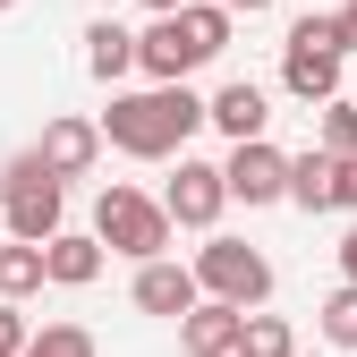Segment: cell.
Masks as SVG:
<instances>
[{"instance_id":"obj_1","label":"cell","mask_w":357,"mask_h":357,"mask_svg":"<svg viewBox=\"0 0 357 357\" xmlns=\"http://www.w3.org/2000/svg\"><path fill=\"white\" fill-rule=\"evenodd\" d=\"M196 128H213V102L196 94V85H137V94L111 85V111H102L111 153H128V162H178Z\"/></svg>"},{"instance_id":"obj_2","label":"cell","mask_w":357,"mask_h":357,"mask_svg":"<svg viewBox=\"0 0 357 357\" xmlns=\"http://www.w3.org/2000/svg\"><path fill=\"white\" fill-rule=\"evenodd\" d=\"M221 52H230V9L221 0H188V9H170L137 34V68L145 85H188L196 68H213Z\"/></svg>"},{"instance_id":"obj_3","label":"cell","mask_w":357,"mask_h":357,"mask_svg":"<svg viewBox=\"0 0 357 357\" xmlns=\"http://www.w3.org/2000/svg\"><path fill=\"white\" fill-rule=\"evenodd\" d=\"M0 230H9V238H34V247L68 230V178L43 162L34 145L0 162Z\"/></svg>"},{"instance_id":"obj_4","label":"cell","mask_w":357,"mask_h":357,"mask_svg":"<svg viewBox=\"0 0 357 357\" xmlns=\"http://www.w3.org/2000/svg\"><path fill=\"white\" fill-rule=\"evenodd\" d=\"M94 238H102L111 255H128V264H153V255H170L178 221H170L162 196H145V188H128V178H111V188L94 196Z\"/></svg>"},{"instance_id":"obj_5","label":"cell","mask_w":357,"mask_h":357,"mask_svg":"<svg viewBox=\"0 0 357 357\" xmlns=\"http://www.w3.org/2000/svg\"><path fill=\"white\" fill-rule=\"evenodd\" d=\"M340 77H349V43H340V9H315V17H298L289 43H281V85L315 111L340 94Z\"/></svg>"},{"instance_id":"obj_6","label":"cell","mask_w":357,"mask_h":357,"mask_svg":"<svg viewBox=\"0 0 357 357\" xmlns=\"http://www.w3.org/2000/svg\"><path fill=\"white\" fill-rule=\"evenodd\" d=\"M196 281H204V298L264 306V298H273V255H264V247H247V238L204 230V247H196Z\"/></svg>"},{"instance_id":"obj_7","label":"cell","mask_w":357,"mask_h":357,"mask_svg":"<svg viewBox=\"0 0 357 357\" xmlns=\"http://www.w3.org/2000/svg\"><path fill=\"white\" fill-rule=\"evenodd\" d=\"M162 204L178 230H221V213H230V170L221 162H196V153H178V170L162 178Z\"/></svg>"},{"instance_id":"obj_8","label":"cell","mask_w":357,"mask_h":357,"mask_svg":"<svg viewBox=\"0 0 357 357\" xmlns=\"http://www.w3.org/2000/svg\"><path fill=\"white\" fill-rule=\"evenodd\" d=\"M221 170H230V204H289V153L273 137H238Z\"/></svg>"},{"instance_id":"obj_9","label":"cell","mask_w":357,"mask_h":357,"mask_svg":"<svg viewBox=\"0 0 357 357\" xmlns=\"http://www.w3.org/2000/svg\"><path fill=\"white\" fill-rule=\"evenodd\" d=\"M128 298H137V315H162V324H178V315H188V306L204 298V281H196V264H178V255H153V264H137Z\"/></svg>"},{"instance_id":"obj_10","label":"cell","mask_w":357,"mask_h":357,"mask_svg":"<svg viewBox=\"0 0 357 357\" xmlns=\"http://www.w3.org/2000/svg\"><path fill=\"white\" fill-rule=\"evenodd\" d=\"M102 119H77V111H60V119H43V137H34V153L52 162L60 178H94V162H102Z\"/></svg>"},{"instance_id":"obj_11","label":"cell","mask_w":357,"mask_h":357,"mask_svg":"<svg viewBox=\"0 0 357 357\" xmlns=\"http://www.w3.org/2000/svg\"><path fill=\"white\" fill-rule=\"evenodd\" d=\"M238 332H247V306H230V298H196L178 315V349L188 357H238Z\"/></svg>"},{"instance_id":"obj_12","label":"cell","mask_w":357,"mask_h":357,"mask_svg":"<svg viewBox=\"0 0 357 357\" xmlns=\"http://www.w3.org/2000/svg\"><path fill=\"white\" fill-rule=\"evenodd\" d=\"M43 264H52V289H94L102 264H111V247L94 230H60V238H43Z\"/></svg>"},{"instance_id":"obj_13","label":"cell","mask_w":357,"mask_h":357,"mask_svg":"<svg viewBox=\"0 0 357 357\" xmlns=\"http://www.w3.org/2000/svg\"><path fill=\"white\" fill-rule=\"evenodd\" d=\"M289 204L298 213H340V153H324V145L289 153Z\"/></svg>"},{"instance_id":"obj_14","label":"cell","mask_w":357,"mask_h":357,"mask_svg":"<svg viewBox=\"0 0 357 357\" xmlns=\"http://www.w3.org/2000/svg\"><path fill=\"white\" fill-rule=\"evenodd\" d=\"M213 128H221V137H264V128H273V94H264V85L255 77H230V85H221V94H213Z\"/></svg>"},{"instance_id":"obj_15","label":"cell","mask_w":357,"mask_h":357,"mask_svg":"<svg viewBox=\"0 0 357 357\" xmlns=\"http://www.w3.org/2000/svg\"><path fill=\"white\" fill-rule=\"evenodd\" d=\"M85 77H94V85L137 77V26H119V17H94V26H85Z\"/></svg>"},{"instance_id":"obj_16","label":"cell","mask_w":357,"mask_h":357,"mask_svg":"<svg viewBox=\"0 0 357 357\" xmlns=\"http://www.w3.org/2000/svg\"><path fill=\"white\" fill-rule=\"evenodd\" d=\"M34 289H52V264H43V247L0 230V298H17V306H26Z\"/></svg>"},{"instance_id":"obj_17","label":"cell","mask_w":357,"mask_h":357,"mask_svg":"<svg viewBox=\"0 0 357 357\" xmlns=\"http://www.w3.org/2000/svg\"><path fill=\"white\" fill-rule=\"evenodd\" d=\"M238 357H298V332L281 315H264V306H247V332H238Z\"/></svg>"},{"instance_id":"obj_18","label":"cell","mask_w":357,"mask_h":357,"mask_svg":"<svg viewBox=\"0 0 357 357\" xmlns=\"http://www.w3.org/2000/svg\"><path fill=\"white\" fill-rule=\"evenodd\" d=\"M315 145H324V153H357V94L315 102Z\"/></svg>"},{"instance_id":"obj_19","label":"cell","mask_w":357,"mask_h":357,"mask_svg":"<svg viewBox=\"0 0 357 357\" xmlns=\"http://www.w3.org/2000/svg\"><path fill=\"white\" fill-rule=\"evenodd\" d=\"M315 332H324L332 349H357V281H340V289L315 306Z\"/></svg>"},{"instance_id":"obj_20","label":"cell","mask_w":357,"mask_h":357,"mask_svg":"<svg viewBox=\"0 0 357 357\" xmlns=\"http://www.w3.org/2000/svg\"><path fill=\"white\" fill-rule=\"evenodd\" d=\"M26 357H102V349H94L85 324H43V332L26 340Z\"/></svg>"},{"instance_id":"obj_21","label":"cell","mask_w":357,"mask_h":357,"mask_svg":"<svg viewBox=\"0 0 357 357\" xmlns=\"http://www.w3.org/2000/svg\"><path fill=\"white\" fill-rule=\"evenodd\" d=\"M26 315H17V298H0V357H26Z\"/></svg>"},{"instance_id":"obj_22","label":"cell","mask_w":357,"mask_h":357,"mask_svg":"<svg viewBox=\"0 0 357 357\" xmlns=\"http://www.w3.org/2000/svg\"><path fill=\"white\" fill-rule=\"evenodd\" d=\"M340 213H357V153H340Z\"/></svg>"},{"instance_id":"obj_23","label":"cell","mask_w":357,"mask_h":357,"mask_svg":"<svg viewBox=\"0 0 357 357\" xmlns=\"http://www.w3.org/2000/svg\"><path fill=\"white\" fill-rule=\"evenodd\" d=\"M221 9H230V17H238V9H247V17H264V9H281V0H221Z\"/></svg>"},{"instance_id":"obj_24","label":"cell","mask_w":357,"mask_h":357,"mask_svg":"<svg viewBox=\"0 0 357 357\" xmlns=\"http://www.w3.org/2000/svg\"><path fill=\"white\" fill-rule=\"evenodd\" d=\"M340 43H349V52H357V0H349V9H340Z\"/></svg>"},{"instance_id":"obj_25","label":"cell","mask_w":357,"mask_h":357,"mask_svg":"<svg viewBox=\"0 0 357 357\" xmlns=\"http://www.w3.org/2000/svg\"><path fill=\"white\" fill-rule=\"evenodd\" d=\"M137 9H153V17H170V9H188V0H137Z\"/></svg>"},{"instance_id":"obj_26","label":"cell","mask_w":357,"mask_h":357,"mask_svg":"<svg viewBox=\"0 0 357 357\" xmlns=\"http://www.w3.org/2000/svg\"><path fill=\"white\" fill-rule=\"evenodd\" d=\"M0 9H17V0H0Z\"/></svg>"}]
</instances>
